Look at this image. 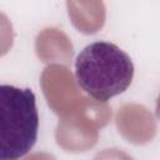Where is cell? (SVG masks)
I'll return each mask as SVG.
<instances>
[{
  "instance_id": "6da1fadb",
  "label": "cell",
  "mask_w": 160,
  "mask_h": 160,
  "mask_svg": "<svg viewBox=\"0 0 160 160\" xmlns=\"http://www.w3.org/2000/svg\"><path fill=\"white\" fill-rule=\"evenodd\" d=\"M132 76L134 64L130 56L112 42H91L75 60L78 85L101 102L124 92L130 86Z\"/></svg>"
},
{
  "instance_id": "7a4b0ae2",
  "label": "cell",
  "mask_w": 160,
  "mask_h": 160,
  "mask_svg": "<svg viewBox=\"0 0 160 160\" xmlns=\"http://www.w3.org/2000/svg\"><path fill=\"white\" fill-rule=\"evenodd\" d=\"M39 114L30 89L0 85V160H19L35 145Z\"/></svg>"
}]
</instances>
